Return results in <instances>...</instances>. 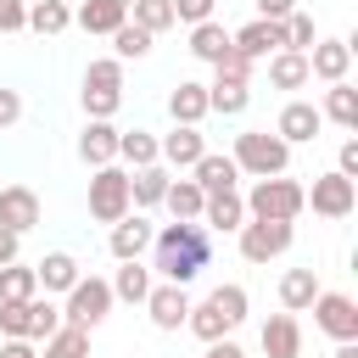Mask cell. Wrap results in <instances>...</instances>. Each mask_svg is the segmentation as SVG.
<instances>
[{
	"label": "cell",
	"mask_w": 358,
	"mask_h": 358,
	"mask_svg": "<svg viewBox=\"0 0 358 358\" xmlns=\"http://www.w3.org/2000/svg\"><path fill=\"white\" fill-rule=\"evenodd\" d=\"M213 263V241L201 224H168L151 235V274H162V285H190L201 268Z\"/></svg>",
	"instance_id": "obj_1"
},
{
	"label": "cell",
	"mask_w": 358,
	"mask_h": 358,
	"mask_svg": "<svg viewBox=\"0 0 358 358\" xmlns=\"http://www.w3.org/2000/svg\"><path fill=\"white\" fill-rule=\"evenodd\" d=\"M241 319H246V285H218L201 308L185 313V330L196 341H224L229 330H241Z\"/></svg>",
	"instance_id": "obj_2"
},
{
	"label": "cell",
	"mask_w": 358,
	"mask_h": 358,
	"mask_svg": "<svg viewBox=\"0 0 358 358\" xmlns=\"http://www.w3.org/2000/svg\"><path fill=\"white\" fill-rule=\"evenodd\" d=\"M62 330V308L50 296H28V302H0V336L6 341H50Z\"/></svg>",
	"instance_id": "obj_3"
},
{
	"label": "cell",
	"mask_w": 358,
	"mask_h": 358,
	"mask_svg": "<svg viewBox=\"0 0 358 358\" xmlns=\"http://www.w3.org/2000/svg\"><path fill=\"white\" fill-rule=\"evenodd\" d=\"M235 168L241 173H252V179H274V173H285L291 168V145L280 140V134H268V129H246V134H235Z\"/></svg>",
	"instance_id": "obj_4"
},
{
	"label": "cell",
	"mask_w": 358,
	"mask_h": 358,
	"mask_svg": "<svg viewBox=\"0 0 358 358\" xmlns=\"http://www.w3.org/2000/svg\"><path fill=\"white\" fill-rule=\"evenodd\" d=\"M241 201H246V218H274V224H296V213L308 207V201H302V185H296V179H285V173L257 179Z\"/></svg>",
	"instance_id": "obj_5"
},
{
	"label": "cell",
	"mask_w": 358,
	"mask_h": 358,
	"mask_svg": "<svg viewBox=\"0 0 358 358\" xmlns=\"http://www.w3.org/2000/svg\"><path fill=\"white\" fill-rule=\"evenodd\" d=\"M84 112L90 117H101V123H112V112L123 106V62L117 56H101V62H90L84 67Z\"/></svg>",
	"instance_id": "obj_6"
},
{
	"label": "cell",
	"mask_w": 358,
	"mask_h": 358,
	"mask_svg": "<svg viewBox=\"0 0 358 358\" xmlns=\"http://www.w3.org/2000/svg\"><path fill=\"white\" fill-rule=\"evenodd\" d=\"M112 285L95 280V274H78V285L67 291V308H62V324H78V330H95L106 313H112Z\"/></svg>",
	"instance_id": "obj_7"
},
{
	"label": "cell",
	"mask_w": 358,
	"mask_h": 358,
	"mask_svg": "<svg viewBox=\"0 0 358 358\" xmlns=\"http://www.w3.org/2000/svg\"><path fill=\"white\" fill-rule=\"evenodd\" d=\"M90 218H95V224L129 218V173H123L117 162L95 168V179H90Z\"/></svg>",
	"instance_id": "obj_8"
},
{
	"label": "cell",
	"mask_w": 358,
	"mask_h": 358,
	"mask_svg": "<svg viewBox=\"0 0 358 358\" xmlns=\"http://www.w3.org/2000/svg\"><path fill=\"white\" fill-rule=\"evenodd\" d=\"M235 235H241V257H246V263H268V257H280V252L291 246L296 229H291V224H274V218H246Z\"/></svg>",
	"instance_id": "obj_9"
},
{
	"label": "cell",
	"mask_w": 358,
	"mask_h": 358,
	"mask_svg": "<svg viewBox=\"0 0 358 358\" xmlns=\"http://www.w3.org/2000/svg\"><path fill=\"white\" fill-rule=\"evenodd\" d=\"M313 324L330 341H358V302L347 291H319L313 296Z\"/></svg>",
	"instance_id": "obj_10"
},
{
	"label": "cell",
	"mask_w": 358,
	"mask_h": 358,
	"mask_svg": "<svg viewBox=\"0 0 358 358\" xmlns=\"http://www.w3.org/2000/svg\"><path fill=\"white\" fill-rule=\"evenodd\" d=\"M302 201H313L319 218H347V213L358 207V185L341 179V173H319L313 190H302Z\"/></svg>",
	"instance_id": "obj_11"
},
{
	"label": "cell",
	"mask_w": 358,
	"mask_h": 358,
	"mask_svg": "<svg viewBox=\"0 0 358 358\" xmlns=\"http://www.w3.org/2000/svg\"><path fill=\"white\" fill-rule=\"evenodd\" d=\"M347 67H352V39H313V50H308V78L347 84Z\"/></svg>",
	"instance_id": "obj_12"
},
{
	"label": "cell",
	"mask_w": 358,
	"mask_h": 358,
	"mask_svg": "<svg viewBox=\"0 0 358 358\" xmlns=\"http://www.w3.org/2000/svg\"><path fill=\"white\" fill-rule=\"evenodd\" d=\"M151 224H145V213H129V218H117L112 224V235H106V246H112V257L117 263H134V257H145L151 252Z\"/></svg>",
	"instance_id": "obj_13"
},
{
	"label": "cell",
	"mask_w": 358,
	"mask_h": 358,
	"mask_svg": "<svg viewBox=\"0 0 358 358\" xmlns=\"http://www.w3.org/2000/svg\"><path fill=\"white\" fill-rule=\"evenodd\" d=\"M34 224H39V196L28 185H0V229L28 235Z\"/></svg>",
	"instance_id": "obj_14"
},
{
	"label": "cell",
	"mask_w": 358,
	"mask_h": 358,
	"mask_svg": "<svg viewBox=\"0 0 358 358\" xmlns=\"http://www.w3.org/2000/svg\"><path fill=\"white\" fill-rule=\"evenodd\" d=\"M229 45H235L246 62H257V56H274V50H285V22H263V17H252L241 34H229Z\"/></svg>",
	"instance_id": "obj_15"
},
{
	"label": "cell",
	"mask_w": 358,
	"mask_h": 358,
	"mask_svg": "<svg viewBox=\"0 0 358 358\" xmlns=\"http://www.w3.org/2000/svg\"><path fill=\"white\" fill-rule=\"evenodd\" d=\"M319 129H324V117H319L313 101H285V112H280V123H274V134H280L285 145H308V140H319Z\"/></svg>",
	"instance_id": "obj_16"
},
{
	"label": "cell",
	"mask_w": 358,
	"mask_h": 358,
	"mask_svg": "<svg viewBox=\"0 0 358 358\" xmlns=\"http://www.w3.org/2000/svg\"><path fill=\"white\" fill-rule=\"evenodd\" d=\"M201 157H207V140H201V129H185V123H173V134H162V140H157V162L196 168Z\"/></svg>",
	"instance_id": "obj_17"
},
{
	"label": "cell",
	"mask_w": 358,
	"mask_h": 358,
	"mask_svg": "<svg viewBox=\"0 0 358 358\" xmlns=\"http://www.w3.org/2000/svg\"><path fill=\"white\" fill-rule=\"evenodd\" d=\"M257 341H263L268 358H302V324H296V313H268Z\"/></svg>",
	"instance_id": "obj_18"
},
{
	"label": "cell",
	"mask_w": 358,
	"mask_h": 358,
	"mask_svg": "<svg viewBox=\"0 0 358 358\" xmlns=\"http://www.w3.org/2000/svg\"><path fill=\"white\" fill-rule=\"evenodd\" d=\"M145 313H151V324H157V330H179V324H185V313H190L185 285H151Z\"/></svg>",
	"instance_id": "obj_19"
},
{
	"label": "cell",
	"mask_w": 358,
	"mask_h": 358,
	"mask_svg": "<svg viewBox=\"0 0 358 358\" xmlns=\"http://www.w3.org/2000/svg\"><path fill=\"white\" fill-rule=\"evenodd\" d=\"M168 117H173V123H185V129H196V123L207 117V84L179 78V84L168 90Z\"/></svg>",
	"instance_id": "obj_20"
},
{
	"label": "cell",
	"mask_w": 358,
	"mask_h": 358,
	"mask_svg": "<svg viewBox=\"0 0 358 358\" xmlns=\"http://www.w3.org/2000/svg\"><path fill=\"white\" fill-rule=\"evenodd\" d=\"M190 179L201 185V196H224V190H235L241 168H235V157H224V151H207V157L190 168Z\"/></svg>",
	"instance_id": "obj_21"
},
{
	"label": "cell",
	"mask_w": 358,
	"mask_h": 358,
	"mask_svg": "<svg viewBox=\"0 0 358 358\" xmlns=\"http://www.w3.org/2000/svg\"><path fill=\"white\" fill-rule=\"evenodd\" d=\"M78 274H84V268H78V257H73V252H45V257L34 263V280L45 285V296H50V291H62V296H67V291L78 285Z\"/></svg>",
	"instance_id": "obj_22"
},
{
	"label": "cell",
	"mask_w": 358,
	"mask_h": 358,
	"mask_svg": "<svg viewBox=\"0 0 358 358\" xmlns=\"http://www.w3.org/2000/svg\"><path fill=\"white\" fill-rule=\"evenodd\" d=\"M78 157H84L90 168L117 162V129H112V123H101V117H90V123H84V134H78Z\"/></svg>",
	"instance_id": "obj_23"
},
{
	"label": "cell",
	"mask_w": 358,
	"mask_h": 358,
	"mask_svg": "<svg viewBox=\"0 0 358 358\" xmlns=\"http://www.w3.org/2000/svg\"><path fill=\"white\" fill-rule=\"evenodd\" d=\"M162 196H168V168H162V162H151V168H134V173H129V207H134V213L162 207Z\"/></svg>",
	"instance_id": "obj_24"
},
{
	"label": "cell",
	"mask_w": 358,
	"mask_h": 358,
	"mask_svg": "<svg viewBox=\"0 0 358 358\" xmlns=\"http://www.w3.org/2000/svg\"><path fill=\"white\" fill-rule=\"evenodd\" d=\"M252 106V90L241 84V78H224V73H213V84H207V112H224V117H241Z\"/></svg>",
	"instance_id": "obj_25"
},
{
	"label": "cell",
	"mask_w": 358,
	"mask_h": 358,
	"mask_svg": "<svg viewBox=\"0 0 358 358\" xmlns=\"http://www.w3.org/2000/svg\"><path fill=\"white\" fill-rule=\"evenodd\" d=\"M162 207H168L179 224H201V207H207V196H201V185H196V179H168V196H162Z\"/></svg>",
	"instance_id": "obj_26"
},
{
	"label": "cell",
	"mask_w": 358,
	"mask_h": 358,
	"mask_svg": "<svg viewBox=\"0 0 358 358\" xmlns=\"http://www.w3.org/2000/svg\"><path fill=\"white\" fill-rule=\"evenodd\" d=\"M313 296H319V274H313V268H285V280H280V308H285V313H308Z\"/></svg>",
	"instance_id": "obj_27"
},
{
	"label": "cell",
	"mask_w": 358,
	"mask_h": 358,
	"mask_svg": "<svg viewBox=\"0 0 358 358\" xmlns=\"http://www.w3.org/2000/svg\"><path fill=\"white\" fill-rule=\"evenodd\" d=\"M73 22H78L84 34H106V39H112V34L129 22V11H123V6H112V0H84V6L73 11Z\"/></svg>",
	"instance_id": "obj_28"
},
{
	"label": "cell",
	"mask_w": 358,
	"mask_h": 358,
	"mask_svg": "<svg viewBox=\"0 0 358 358\" xmlns=\"http://www.w3.org/2000/svg\"><path fill=\"white\" fill-rule=\"evenodd\" d=\"M190 56L207 62V67H218V62L229 56V28H224V22H196V28H190Z\"/></svg>",
	"instance_id": "obj_29"
},
{
	"label": "cell",
	"mask_w": 358,
	"mask_h": 358,
	"mask_svg": "<svg viewBox=\"0 0 358 358\" xmlns=\"http://www.w3.org/2000/svg\"><path fill=\"white\" fill-rule=\"evenodd\" d=\"M201 224H213V229H241L246 224V201H241V190H224V196H207V207H201Z\"/></svg>",
	"instance_id": "obj_30"
},
{
	"label": "cell",
	"mask_w": 358,
	"mask_h": 358,
	"mask_svg": "<svg viewBox=\"0 0 358 358\" xmlns=\"http://www.w3.org/2000/svg\"><path fill=\"white\" fill-rule=\"evenodd\" d=\"M268 84L274 90H302L308 84V56L302 50H274L268 56Z\"/></svg>",
	"instance_id": "obj_31"
},
{
	"label": "cell",
	"mask_w": 358,
	"mask_h": 358,
	"mask_svg": "<svg viewBox=\"0 0 358 358\" xmlns=\"http://www.w3.org/2000/svg\"><path fill=\"white\" fill-rule=\"evenodd\" d=\"M319 117H330V123H341V129H358V90H352V84H330Z\"/></svg>",
	"instance_id": "obj_32"
},
{
	"label": "cell",
	"mask_w": 358,
	"mask_h": 358,
	"mask_svg": "<svg viewBox=\"0 0 358 358\" xmlns=\"http://www.w3.org/2000/svg\"><path fill=\"white\" fill-rule=\"evenodd\" d=\"M117 157L134 162V168H151L157 162V134L151 129H117Z\"/></svg>",
	"instance_id": "obj_33"
},
{
	"label": "cell",
	"mask_w": 358,
	"mask_h": 358,
	"mask_svg": "<svg viewBox=\"0 0 358 358\" xmlns=\"http://www.w3.org/2000/svg\"><path fill=\"white\" fill-rule=\"evenodd\" d=\"M106 285H112V296H123V302H145V296H151V268L134 257V263H123L117 280H106Z\"/></svg>",
	"instance_id": "obj_34"
},
{
	"label": "cell",
	"mask_w": 358,
	"mask_h": 358,
	"mask_svg": "<svg viewBox=\"0 0 358 358\" xmlns=\"http://www.w3.org/2000/svg\"><path fill=\"white\" fill-rule=\"evenodd\" d=\"M129 11H134L129 22H134V28H145L151 39H157V34H168V28H179V22H173V0H134Z\"/></svg>",
	"instance_id": "obj_35"
},
{
	"label": "cell",
	"mask_w": 358,
	"mask_h": 358,
	"mask_svg": "<svg viewBox=\"0 0 358 358\" xmlns=\"http://www.w3.org/2000/svg\"><path fill=\"white\" fill-rule=\"evenodd\" d=\"M28 296H39V280H34V268H22V263H6V268H0V302H28Z\"/></svg>",
	"instance_id": "obj_36"
},
{
	"label": "cell",
	"mask_w": 358,
	"mask_h": 358,
	"mask_svg": "<svg viewBox=\"0 0 358 358\" xmlns=\"http://www.w3.org/2000/svg\"><path fill=\"white\" fill-rule=\"evenodd\" d=\"M39 358H90V330H78V324H62L50 341H45V352Z\"/></svg>",
	"instance_id": "obj_37"
},
{
	"label": "cell",
	"mask_w": 358,
	"mask_h": 358,
	"mask_svg": "<svg viewBox=\"0 0 358 358\" xmlns=\"http://www.w3.org/2000/svg\"><path fill=\"white\" fill-rule=\"evenodd\" d=\"M67 22H73V11H67L62 0H34V6H28V28H34V34H62Z\"/></svg>",
	"instance_id": "obj_38"
},
{
	"label": "cell",
	"mask_w": 358,
	"mask_h": 358,
	"mask_svg": "<svg viewBox=\"0 0 358 358\" xmlns=\"http://www.w3.org/2000/svg\"><path fill=\"white\" fill-rule=\"evenodd\" d=\"M112 50H117V62H140V56H151V34L134 28V22H123V28L112 34Z\"/></svg>",
	"instance_id": "obj_39"
},
{
	"label": "cell",
	"mask_w": 358,
	"mask_h": 358,
	"mask_svg": "<svg viewBox=\"0 0 358 358\" xmlns=\"http://www.w3.org/2000/svg\"><path fill=\"white\" fill-rule=\"evenodd\" d=\"M313 39H319L313 17H308V11H291V17H285V50H302V56H308V50H313Z\"/></svg>",
	"instance_id": "obj_40"
},
{
	"label": "cell",
	"mask_w": 358,
	"mask_h": 358,
	"mask_svg": "<svg viewBox=\"0 0 358 358\" xmlns=\"http://www.w3.org/2000/svg\"><path fill=\"white\" fill-rule=\"evenodd\" d=\"M213 11H218V0H173V22H213Z\"/></svg>",
	"instance_id": "obj_41"
},
{
	"label": "cell",
	"mask_w": 358,
	"mask_h": 358,
	"mask_svg": "<svg viewBox=\"0 0 358 358\" xmlns=\"http://www.w3.org/2000/svg\"><path fill=\"white\" fill-rule=\"evenodd\" d=\"M28 28V0H0V34Z\"/></svg>",
	"instance_id": "obj_42"
},
{
	"label": "cell",
	"mask_w": 358,
	"mask_h": 358,
	"mask_svg": "<svg viewBox=\"0 0 358 358\" xmlns=\"http://www.w3.org/2000/svg\"><path fill=\"white\" fill-rule=\"evenodd\" d=\"M213 73H224V78H241V84H252V62H246V56H241L235 45H229V56H224V62H218Z\"/></svg>",
	"instance_id": "obj_43"
},
{
	"label": "cell",
	"mask_w": 358,
	"mask_h": 358,
	"mask_svg": "<svg viewBox=\"0 0 358 358\" xmlns=\"http://www.w3.org/2000/svg\"><path fill=\"white\" fill-rule=\"evenodd\" d=\"M336 173H341V179H358V140H341V151H336Z\"/></svg>",
	"instance_id": "obj_44"
},
{
	"label": "cell",
	"mask_w": 358,
	"mask_h": 358,
	"mask_svg": "<svg viewBox=\"0 0 358 358\" xmlns=\"http://www.w3.org/2000/svg\"><path fill=\"white\" fill-rule=\"evenodd\" d=\"M17 117H22V95H17V90H6V84H0V129H11V123H17Z\"/></svg>",
	"instance_id": "obj_45"
},
{
	"label": "cell",
	"mask_w": 358,
	"mask_h": 358,
	"mask_svg": "<svg viewBox=\"0 0 358 358\" xmlns=\"http://www.w3.org/2000/svg\"><path fill=\"white\" fill-rule=\"evenodd\" d=\"M291 11H296V0H257V17L263 22H285Z\"/></svg>",
	"instance_id": "obj_46"
},
{
	"label": "cell",
	"mask_w": 358,
	"mask_h": 358,
	"mask_svg": "<svg viewBox=\"0 0 358 358\" xmlns=\"http://www.w3.org/2000/svg\"><path fill=\"white\" fill-rule=\"evenodd\" d=\"M207 358H246V352H241V341L224 336V341H207Z\"/></svg>",
	"instance_id": "obj_47"
},
{
	"label": "cell",
	"mask_w": 358,
	"mask_h": 358,
	"mask_svg": "<svg viewBox=\"0 0 358 358\" xmlns=\"http://www.w3.org/2000/svg\"><path fill=\"white\" fill-rule=\"evenodd\" d=\"M0 358H39V347H34V341H6Z\"/></svg>",
	"instance_id": "obj_48"
},
{
	"label": "cell",
	"mask_w": 358,
	"mask_h": 358,
	"mask_svg": "<svg viewBox=\"0 0 358 358\" xmlns=\"http://www.w3.org/2000/svg\"><path fill=\"white\" fill-rule=\"evenodd\" d=\"M17 241H22V235H11V229H0V268H6V263H17Z\"/></svg>",
	"instance_id": "obj_49"
},
{
	"label": "cell",
	"mask_w": 358,
	"mask_h": 358,
	"mask_svg": "<svg viewBox=\"0 0 358 358\" xmlns=\"http://www.w3.org/2000/svg\"><path fill=\"white\" fill-rule=\"evenodd\" d=\"M336 358H358V341H336Z\"/></svg>",
	"instance_id": "obj_50"
},
{
	"label": "cell",
	"mask_w": 358,
	"mask_h": 358,
	"mask_svg": "<svg viewBox=\"0 0 358 358\" xmlns=\"http://www.w3.org/2000/svg\"><path fill=\"white\" fill-rule=\"evenodd\" d=\"M112 6H123V11H129V6H134V0H112Z\"/></svg>",
	"instance_id": "obj_51"
}]
</instances>
